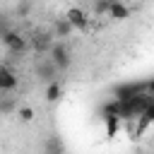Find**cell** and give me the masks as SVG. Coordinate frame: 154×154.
I'll return each instance as SVG.
<instances>
[{"mask_svg": "<svg viewBox=\"0 0 154 154\" xmlns=\"http://www.w3.org/2000/svg\"><path fill=\"white\" fill-rule=\"evenodd\" d=\"M17 84H19L17 72L12 67H7V65H0V94L2 91H14Z\"/></svg>", "mask_w": 154, "mask_h": 154, "instance_id": "5", "label": "cell"}, {"mask_svg": "<svg viewBox=\"0 0 154 154\" xmlns=\"http://www.w3.org/2000/svg\"><path fill=\"white\" fill-rule=\"evenodd\" d=\"M63 19L72 26V31H84V29L89 26V14H87V10H84V7H77V5L67 7Z\"/></svg>", "mask_w": 154, "mask_h": 154, "instance_id": "1", "label": "cell"}, {"mask_svg": "<svg viewBox=\"0 0 154 154\" xmlns=\"http://www.w3.org/2000/svg\"><path fill=\"white\" fill-rule=\"evenodd\" d=\"M0 41L5 43V48L10 53H24L29 48V38L24 34H19V31H2L0 34Z\"/></svg>", "mask_w": 154, "mask_h": 154, "instance_id": "2", "label": "cell"}, {"mask_svg": "<svg viewBox=\"0 0 154 154\" xmlns=\"http://www.w3.org/2000/svg\"><path fill=\"white\" fill-rule=\"evenodd\" d=\"M36 77H38L41 82L51 84V82H55L58 70H55V65H53L48 58H41V60H38V65H36Z\"/></svg>", "mask_w": 154, "mask_h": 154, "instance_id": "6", "label": "cell"}, {"mask_svg": "<svg viewBox=\"0 0 154 154\" xmlns=\"http://www.w3.org/2000/svg\"><path fill=\"white\" fill-rule=\"evenodd\" d=\"M70 34H75V31H72V26H70L65 19H55V22H53V31H51L53 38H67Z\"/></svg>", "mask_w": 154, "mask_h": 154, "instance_id": "9", "label": "cell"}, {"mask_svg": "<svg viewBox=\"0 0 154 154\" xmlns=\"http://www.w3.org/2000/svg\"><path fill=\"white\" fill-rule=\"evenodd\" d=\"M120 108H123V103H120V101L108 99V101L101 106V118H120Z\"/></svg>", "mask_w": 154, "mask_h": 154, "instance_id": "8", "label": "cell"}, {"mask_svg": "<svg viewBox=\"0 0 154 154\" xmlns=\"http://www.w3.org/2000/svg\"><path fill=\"white\" fill-rule=\"evenodd\" d=\"M48 53H51V58H48V60L55 65V70H58V72H63V70H67V67H70V63H72V60H70V51H67V46H65L63 41H55V43L51 46V51H48Z\"/></svg>", "mask_w": 154, "mask_h": 154, "instance_id": "3", "label": "cell"}, {"mask_svg": "<svg viewBox=\"0 0 154 154\" xmlns=\"http://www.w3.org/2000/svg\"><path fill=\"white\" fill-rule=\"evenodd\" d=\"M60 96H63V87H60L58 79L51 82V84H46V101H48V103H55Z\"/></svg>", "mask_w": 154, "mask_h": 154, "instance_id": "10", "label": "cell"}, {"mask_svg": "<svg viewBox=\"0 0 154 154\" xmlns=\"http://www.w3.org/2000/svg\"><path fill=\"white\" fill-rule=\"evenodd\" d=\"M14 116H17V118H19L22 123H31V120L36 118V111H34L31 106H17Z\"/></svg>", "mask_w": 154, "mask_h": 154, "instance_id": "11", "label": "cell"}, {"mask_svg": "<svg viewBox=\"0 0 154 154\" xmlns=\"http://www.w3.org/2000/svg\"><path fill=\"white\" fill-rule=\"evenodd\" d=\"M140 94H147V91H144V84L128 82V84H120V87H116V91H113V99H116V101H120V103H128V101H132V99H135V96H140Z\"/></svg>", "mask_w": 154, "mask_h": 154, "instance_id": "4", "label": "cell"}, {"mask_svg": "<svg viewBox=\"0 0 154 154\" xmlns=\"http://www.w3.org/2000/svg\"><path fill=\"white\" fill-rule=\"evenodd\" d=\"M108 7H111V2H106V0H101V2H96L94 5V12H96V17H108Z\"/></svg>", "mask_w": 154, "mask_h": 154, "instance_id": "14", "label": "cell"}, {"mask_svg": "<svg viewBox=\"0 0 154 154\" xmlns=\"http://www.w3.org/2000/svg\"><path fill=\"white\" fill-rule=\"evenodd\" d=\"M103 123H106V137H116L118 132H120V118H103Z\"/></svg>", "mask_w": 154, "mask_h": 154, "instance_id": "12", "label": "cell"}, {"mask_svg": "<svg viewBox=\"0 0 154 154\" xmlns=\"http://www.w3.org/2000/svg\"><path fill=\"white\" fill-rule=\"evenodd\" d=\"M152 101H154V96H152Z\"/></svg>", "mask_w": 154, "mask_h": 154, "instance_id": "15", "label": "cell"}, {"mask_svg": "<svg viewBox=\"0 0 154 154\" xmlns=\"http://www.w3.org/2000/svg\"><path fill=\"white\" fill-rule=\"evenodd\" d=\"M17 111V103L7 96H0V113H14Z\"/></svg>", "mask_w": 154, "mask_h": 154, "instance_id": "13", "label": "cell"}, {"mask_svg": "<svg viewBox=\"0 0 154 154\" xmlns=\"http://www.w3.org/2000/svg\"><path fill=\"white\" fill-rule=\"evenodd\" d=\"M130 12H132V7L125 5V2H120V0L111 2V7H108V17H111V19H128Z\"/></svg>", "mask_w": 154, "mask_h": 154, "instance_id": "7", "label": "cell"}]
</instances>
